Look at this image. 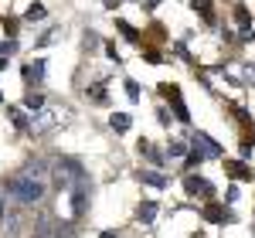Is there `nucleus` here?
Instances as JSON below:
<instances>
[{
	"mask_svg": "<svg viewBox=\"0 0 255 238\" xmlns=\"http://www.w3.org/2000/svg\"><path fill=\"white\" fill-rule=\"evenodd\" d=\"M3 191L17 204H38L48 194V163L44 160H27L24 170H17V174H10L3 180Z\"/></svg>",
	"mask_w": 255,
	"mask_h": 238,
	"instance_id": "nucleus-1",
	"label": "nucleus"
},
{
	"mask_svg": "<svg viewBox=\"0 0 255 238\" xmlns=\"http://www.w3.org/2000/svg\"><path fill=\"white\" fill-rule=\"evenodd\" d=\"M48 174H51V184H55L58 191H65V194H68L75 184L89 180L85 163H82V160H75V157H58V160H55V167H51Z\"/></svg>",
	"mask_w": 255,
	"mask_h": 238,
	"instance_id": "nucleus-2",
	"label": "nucleus"
},
{
	"mask_svg": "<svg viewBox=\"0 0 255 238\" xmlns=\"http://www.w3.org/2000/svg\"><path fill=\"white\" fill-rule=\"evenodd\" d=\"M34 238H75V225L44 215V218L38 221V228H34Z\"/></svg>",
	"mask_w": 255,
	"mask_h": 238,
	"instance_id": "nucleus-3",
	"label": "nucleus"
},
{
	"mask_svg": "<svg viewBox=\"0 0 255 238\" xmlns=\"http://www.w3.org/2000/svg\"><path fill=\"white\" fill-rule=\"evenodd\" d=\"M184 191H187L191 198H201V201H211V198H215V184H211L208 177H201V174H187Z\"/></svg>",
	"mask_w": 255,
	"mask_h": 238,
	"instance_id": "nucleus-4",
	"label": "nucleus"
},
{
	"mask_svg": "<svg viewBox=\"0 0 255 238\" xmlns=\"http://www.w3.org/2000/svg\"><path fill=\"white\" fill-rule=\"evenodd\" d=\"M68 198H72V215L82 218V215H85V208H89V180L75 184V187L68 191Z\"/></svg>",
	"mask_w": 255,
	"mask_h": 238,
	"instance_id": "nucleus-5",
	"label": "nucleus"
},
{
	"mask_svg": "<svg viewBox=\"0 0 255 238\" xmlns=\"http://www.w3.org/2000/svg\"><path fill=\"white\" fill-rule=\"evenodd\" d=\"M191 139H194V146L204 153V160H211V157H221V143H215V139L208 136V133H191Z\"/></svg>",
	"mask_w": 255,
	"mask_h": 238,
	"instance_id": "nucleus-6",
	"label": "nucleus"
},
{
	"mask_svg": "<svg viewBox=\"0 0 255 238\" xmlns=\"http://www.w3.org/2000/svg\"><path fill=\"white\" fill-rule=\"evenodd\" d=\"M44 58H38V61H31V65H24L20 68V79L27 82V85H41V79H44Z\"/></svg>",
	"mask_w": 255,
	"mask_h": 238,
	"instance_id": "nucleus-7",
	"label": "nucleus"
},
{
	"mask_svg": "<svg viewBox=\"0 0 255 238\" xmlns=\"http://www.w3.org/2000/svg\"><path fill=\"white\" fill-rule=\"evenodd\" d=\"M204 221H211V225H228V221H235V215L225 211V208H218V204H208V208H204Z\"/></svg>",
	"mask_w": 255,
	"mask_h": 238,
	"instance_id": "nucleus-8",
	"label": "nucleus"
},
{
	"mask_svg": "<svg viewBox=\"0 0 255 238\" xmlns=\"http://www.w3.org/2000/svg\"><path fill=\"white\" fill-rule=\"evenodd\" d=\"M55 119H58L55 113H48V109H38V119H31V126H27V129H31V133H48Z\"/></svg>",
	"mask_w": 255,
	"mask_h": 238,
	"instance_id": "nucleus-9",
	"label": "nucleus"
},
{
	"mask_svg": "<svg viewBox=\"0 0 255 238\" xmlns=\"http://www.w3.org/2000/svg\"><path fill=\"white\" fill-rule=\"evenodd\" d=\"M225 174H228L232 180H249L252 177V170H249L242 160H225Z\"/></svg>",
	"mask_w": 255,
	"mask_h": 238,
	"instance_id": "nucleus-10",
	"label": "nucleus"
},
{
	"mask_svg": "<svg viewBox=\"0 0 255 238\" xmlns=\"http://www.w3.org/2000/svg\"><path fill=\"white\" fill-rule=\"evenodd\" d=\"M153 218H157V204H153V201H143V204L136 208V221L139 225H150Z\"/></svg>",
	"mask_w": 255,
	"mask_h": 238,
	"instance_id": "nucleus-11",
	"label": "nucleus"
},
{
	"mask_svg": "<svg viewBox=\"0 0 255 238\" xmlns=\"http://www.w3.org/2000/svg\"><path fill=\"white\" fill-rule=\"evenodd\" d=\"M85 92H89V99L96 102V106H109V96H106V85H102V82H92Z\"/></svg>",
	"mask_w": 255,
	"mask_h": 238,
	"instance_id": "nucleus-12",
	"label": "nucleus"
},
{
	"mask_svg": "<svg viewBox=\"0 0 255 238\" xmlns=\"http://www.w3.org/2000/svg\"><path fill=\"white\" fill-rule=\"evenodd\" d=\"M109 126H113L116 133H126V129L133 126V116H129V113H113V119H109Z\"/></svg>",
	"mask_w": 255,
	"mask_h": 238,
	"instance_id": "nucleus-13",
	"label": "nucleus"
},
{
	"mask_svg": "<svg viewBox=\"0 0 255 238\" xmlns=\"http://www.w3.org/2000/svg\"><path fill=\"white\" fill-rule=\"evenodd\" d=\"M139 180H143V184H150V187H167V184H170V180L163 177L160 170H143V174H139Z\"/></svg>",
	"mask_w": 255,
	"mask_h": 238,
	"instance_id": "nucleus-14",
	"label": "nucleus"
},
{
	"mask_svg": "<svg viewBox=\"0 0 255 238\" xmlns=\"http://www.w3.org/2000/svg\"><path fill=\"white\" fill-rule=\"evenodd\" d=\"M116 31H119L126 41H129V44H136V41H139V31L133 27V24H126V20H116Z\"/></svg>",
	"mask_w": 255,
	"mask_h": 238,
	"instance_id": "nucleus-15",
	"label": "nucleus"
},
{
	"mask_svg": "<svg viewBox=\"0 0 255 238\" xmlns=\"http://www.w3.org/2000/svg\"><path fill=\"white\" fill-rule=\"evenodd\" d=\"M170 106H174V116L180 119V122H191V113H187V106H184V99H180V92H177V96H170Z\"/></svg>",
	"mask_w": 255,
	"mask_h": 238,
	"instance_id": "nucleus-16",
	"label": "nucleus"
},
{
	"mask_svg": "<svg viewBox=\"0 0 255 238\" xmlns=\"http://www.w3.org/2000/svg\"><path fill=\"white\" fill-rule=\"evenodd\" d=\"M24 109H31V113L44 109V96H41V92H27V96H24Z\"/></svg>",
	"mask_w": 255,
	"mask_h": 238,
	"instance_id": "nucleus-17",
	"label": "nucleus"
},
{
	"mask_svg": "<svg viewBox=\"0 0 255 238\" xmlns=\"http://www.w3.org/2000/svg\"><path fill=\"white\" fill-rule=\"evenodd\" d=\"M194 3V10H201V17L208 20V24H215V10H211V0H191Z\"/></svg>",
	"mask_w": 255,
	"mask_h": 238,
	"instance_id": "nucleus-18",
	"label": "nucleus"
},
{
	"mask_svg": "<svg viewBox=\"0 0 255 238\" xmlns=\"http://www.w3.org/2000/svg\"><path fill=\"white\" fill-rule=\"evenodd\" d=\"M7 116L14 119V126H17V129H27V126H31V122H27V116H24L20 109H7Z\"/></svg>",
	"mask_w": 255,
	"mask_h": 238,
	"instance_id": "nucleus-19",
	"label": "nucleus"
},
{
	"mask_svg": "<svg viewBox=\"0 0 255 238\" xmlns=\"http://www.w3.org/2000/svg\"><path fill=\"white\" fill-rule=\"evenodd\" d=\"M184 153H187V146H184V143H180V139H170V146H167V157H184Z\"/></svg>",
	"mask_w": 255,
	"mask_h": 238,
	"instance_id": "nucleus-20",
	"label": "nucleus"
},
{
	"mask_svg": "<svg viewBox=\"0 0 255 238\" xmlns=\"http://www.w3.org/2000/svg\"><path fill=\"white\" fill-rule=\"evenodd\" d=\"M201 160H204V153H201V150H197V146H194V150L187 153V160H184V167H187V170H194V167H197V163H201Z\"/></svg>",
	"mask_w": 255,
	"mask_h": 238,
	"instance_id": "nucleus-21",
	"label": "nucleus"
},
{
	"mask_svg": "<svg viewBox=\"0 0 255 238\" xmlns=\"http://www.w3.org/2000/svg\"><path fill=\"white\" fill-rule=\"evenodd\" d=\"M0 55H3V58H10V55H17V41H14V38H7L3 44H0Z\"/></svg>",
	"mask_w": 255,
	"mask_h": 238,
	"instance_id": "nucleus-22",
	"label": "nucleus"
},
{
	"mask_svg": "<svg viewBox=\"0 0 255 238\" xmlns=\"http://www.w3.org/2000/svg\"><path fill=\"white\" fill-rule=\"evenodd\" d=\"M24 17H27V20H41V17H44V7H41V3H31Z\"/></svg>",
	"mask_w": 255,
	"mask_h": 238,
	"instance_id": "nucleus-23",
	"label": "nucleus"
},
{
	"mask_svg": "<svg viewBox=\"0 0 255 238\" xmlns=\"http://www.w3.org/2000/svg\"><path fill=\"white\" fill-rule=\"evenodd\" d=\"M126 96H129V102H139V85L133 79H126Z\"/></svg>",
	"mask_w": 255,
	"mask_h": 238,
	"instance_id": "nucleus-24",
	"label": "nucleus"
},
{
	"mask_svg": "<svg viewBox=\"0 0 255 238\" xmlns=\"http://www.w3.org/2000/svg\"><path fill=\"white\" fill-rule=\"evenodd\" d=\"M58 38V27H48L44 34H41V41H38V48H44V44H51V41Z\"/></svg>",
	"mask_w": 255,
	"mask_h": 238,
	"instance_id": "nucleus-25",
	"label": "nucleus"
},
{
	"mask_svg": "<svg viewBox=\"0 0 255 238\" xmlns=\"http://www.w3.org/2000/svg\"><path fill=\"white\" fill-rule=\"evenodd\" d=\"M3 31H7V38H14L17 34V17H3Z\"/></svg>",
	"mask_w": 255,
	"mask_h": 238,
	"instance_id": "nucleus-26",
	"label": "nucleus"
},
{
	"mask_svg": "<svg viewBox=\"0 0 255 238\" xmlns=\"http://www.w3.org/2000/svg\"><path fill=\"white\" fill-rule=\"evenodd\" d=\"M143 58L150 61V65H160V61H163V55H160V51H143Z\"/></svg>",
	"mask_w": 255,
	"mask_h": 238,
	"instance_id": "nucleus-27",
	"label": "nucleus"
},
{
	"mask_svg": "<svg viewBox=\"0 0 255 238\" xmlns=\"http://www.w3.org/2000/svg\"><path fill=\"white\" fill-rule=\"evenodd\" d=\"M174 51H177V55H180V58H187V61H191V51H187L184 44H174Z\"/></svg>",
	"mask_w": 255,
	"mask_h": 238,
	"instance_id": "nucleus-28",
	"label": "nucleus"
},
{
	"mask_svg": "<svg viewBox=\"0 0 255 238\" xmlns=\"http://www.w3.org/2000/svg\"><path fill=\"white\" fill-rule=\"evenodd\" d=\"M235 17H238V24H242V27H249V24H252V20H249V14H245V10H238Z\"/></svg>",
	"mask_w": 255,
	"mask_h": 238,
	"instance_id": "nucleus-29",
	"label": "nucleus"
},
{
	"mask_svg": "<svg viewBox=\"0 0 255 238\" xmlns=\"http://www.w3.org/2000/svg\"><path fill=\"white\" fill-rule=\"evenodd\" d=\"M99 238H123V235H119V232H102Z\"/></svg>",
	"mask_w": 255,
	"mask_h": 238,
	"instance_id": "nucleus-30",
	"label": "nucleus"
},
{
	"mask_svg": "<svg viewBox=\"0 0 255 238\" xmlns=\"http://www.w3.org/2000/svg\"><path fill=\"white\" fill-rule=\"evenodd\" d=\"M0 218H3V194H0Z\"/></svg>",
	"mask_w": 255,
	"mask_h": 238,
	"instance_id": "nucleus-31",
	"label": "nucleus"
},
{
	"mask_svg": "<svg viewBox=\"0 0 255 238\" xmlns=\"http://www.w3.org/2000/svg\"><path fill=\"white\" fill-rule=\"evenodd\" d=\"M0 102H3V92H0Z\"/></svg>",
	"mask_w": 255,
	"mask_h": 238,
	"instance_id": "nucleus-32",
	"label": "nucleus"
}]
</instances>
